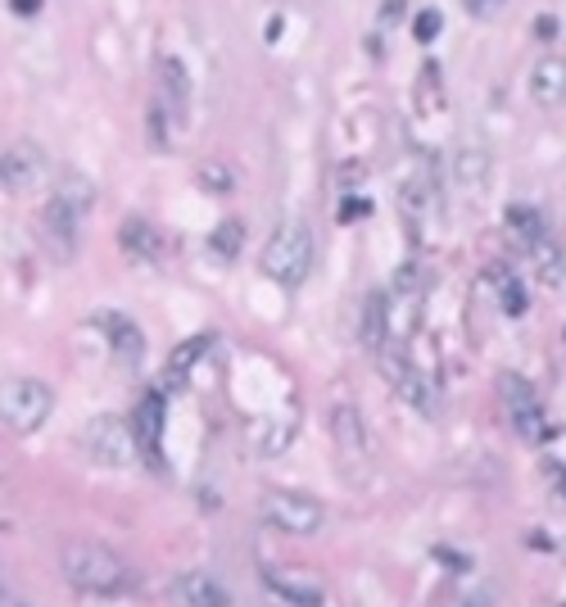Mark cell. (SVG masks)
<instances>
[{"instance_id":"cell-32","label":"cell","mask_w":566,"mask_h":607,"mask_svg":"<svg viewBox=\"0 0 566 607\" xmlns=\"http://www.w3.org/2000/svg\"><path fill=\"white\" fill-rule=\"evenodd\" d=\"M544 476H548V481H553V490H557V494L566 499V467L548 458V462H544Z\"/></svg>"},{"instance_id":"cell-4","label":"cell","mask_w":566,"mask_h":607,"mask_svg":"<svg viewBox=\"0 0 566 607\" xmlns=\"http://www.w3.org/2000/svg\"><path fill=\"white\" fill-rule=\"evenodd\" d=\"M376 367H381V376L390 381V390L408 403V409L412 413H421V417H440V409H444V403H440V390H435V381L427 376V372H421L403 350H394V345H385V350H376Z\"/></svg>"},{"instance_id":"cell-26","label":"cell","mask_w":566,"mask_h":607,"mask_svg":"<svg viewBox=\"0 0 566 607\" xmlns=\"http://www.w3.org/2000/svg\"><path fill=\"white\" fill-rule=\"evenodd\" d=\"M494 267H499V273H494V286H499L503 313H508V317H521V313H526V291H521V282L503 273V263H494Z\"/></svg>"},{"instance_id":"cell-17","label":"cell","mask_w":566,"mask_h":607,"mask_svg":"<svg viewBox=\"0 0 566 607\" xmlns=\"http://www.w3.org/2000/svg\"><path fill=\"white\" fill-rule=\"evenodd\" d=\"M453 186H458L467 199L485 195V186H489V155H485L480 146H467V150L453 155Z\"/></svg>"},{"instance_id":"cell-12","label":"cell","mask_w":566,"mask_h":607,"mask_svg":"<svg viewBox=\"0 0 566 607\" xmlns=\"http://www.w3.org/2000/svg\"><path fill=\"white\" fill-rule=\"evenodd\" d=\"M173 603H182V607H232V594H227V585H218L214 576L186 571V576L173 580Z\"/></svg>"},{"instance_id":"cell-7","label":"cell","mask_w":566,"mask_h":607,"mask_svg":"<svg viewBox=\"0 0 566 607\" xmlns=\"http://www.w3.org/2000/svg\"><path fill=\"white\" fill-rule=\"evenodd\" d=\"M499 399H503V409L512 417V426L530 440V435H544V409H539V394L530 390L526 376L517 372H503L499 376Z\"/></svg>"},{"instance_id":"cell-9","label":"cell","mask_w":566,"mask_h":607,"mask_svg":"<svg viewBox=\"0 0 566 607\" xmlns=\"http://www.w3.org/2000/svg\"><path fill=\"white\" fill-rule=\"evenodd\" d=\"M164 394L159 390H150L146 399L131 409V435H136V449H140V458H150V462H159V444H164Z\"/></svg>"},{"instance_id":"cell-27","label":"cell","mask_w":566,"mask_h":607,"mask_svg":"<svg viewBox=\"0 0 566 607\" xmlns=\"http://www.w3.org/2000/svg\"><path fill=\"white\" fill-rule=\"evenodd\" d=\"M199 186H204V190H214V195H232L236 173H232L223 159H204V168H199Z\"/></svg>"},{"instance_id":"cell-11","label":"cell","mask_w":566,"mask_h":607,"mask_svg":"<svg viewBox=\"0 0 566 607\" xmlns=\"http://www.w3.org/2000/svg\"><path fill=\"white\" fill-rule=\"evenodd\" d=\"M530 100L544 109H562L566 105V55H544L530 69Z\"/></svg>"},{"instance_id":"cell-6","label":"cell","mask_w":566,"mask_h":607,"mask_svg":"<svg viewBox=\"0 0 566 607\" xmlns=\"http://www.w3.org/2000/svg\"><path fill=\"white\" fill-rule=\"evenodd\" d=\"M82 449L91 462H105V467H127L140 449H136V435H131V422L127 417H96L87 422L82 431Z\"/></svg>"},{"instance_id":"cell-16","label":"cell","mask_w":566,"mask_h":607,"mask_svg":"<svg viewBox=\"0 0 566 607\" xmlns=\"http://www.w3.org/2000/svg\"><path fill=\"white\" fill-rule=\"evenodd\" d=\"M208 350H214V335H190V341H182V345L168 354V367H164L168 385H173V390H182V385L195 376V367L208 358Z\"/></svg>"},{"instance_id":"cell-5","label":"cell","mask_w":566,"mask_h":607,"mask_svg":"<svg viewBox=\"0 0 566 607\" xmlns=\"http://www.w3.org/2000/svg\"><path fill=\"white\" fill-rule=\"evenodd\" d=\"M258 517L281 530V535H295V539H308L322 530L326 521V508L313 499V494H300V490H267L258 499Z\"/></svg>"},{"instance_id":"cell-3","label":"cell","mask_w":566,"mask_h":607,"mask_svg":"<svg viewBox=\"0 0 566 607\" xmlns=\"http://www.w3.org/2000/svg\"><path fill=\"white\" fill-rule=\"evenodd\" d=\"M55 413V390L37 376H5L0 381V426L14 435H32Z\"/></svg>"},{"instance_id":"cell-22","label":"cell","mask_w":566,"mask_h":607,"mask_svg":"<svg viewBox=\"0 0 566 607\" xmlns=\"http://www.w3.org/2000/svg\"><path fill=\"white\" fill-rule=\"evenodd\" d=\"M78 214H68L63 205H55V199H50V205H46V214H41V227H46V240L50 245H59L63 254L68 249H73V240H78Z\"/></svg>"},{"instance_id":"cell-10","label":"cell","mask_w":566,"mask_h":607,"mask_svg":"<svg viewBox=\"0 0 566 607\" xmlns=\"http://www.w3.org/2000/svg\"><path fill=\"white\" fill-rule=\"evenodd\" d=\"M263 580H267V589H272L276 598H286V603H295V607H317V603L326 598L322 580H317V576H308V571H291V567H263Z\"/></svg>"},{"instance_id":"cell-30","label":"cell","mask_w":566,"mask_h":607,"mask_svg":"<svg viewBox=\"0 0 566 607\" xmlns=\"http://www.w3.org/2000/svg\"><path fill=\"white\" fill-rule=\"evenodd\" d=\"M150 141H155L159 150H168V146H173V114H168L159 100L150 105Z\"/></svg>"},{"instance_id":"cell-20","label":"cell","mask_w":566,"mask_h":607,"mask_svg":"<svg viewBox=\"0 0 566 607\" xmlns=\"http://www.w3.org/2000/svg\"><path fill=\"white\" fill-rule=\"evenodd\" d=\"M291 440H295V417H291V413L267 417V422H258V426H254V449H258L263 458L286 453V449H291Z\"/></svg>"},{"instance_id":"cell-31","label":"cell","mask_w":566,"mask_h":607,"mask_svg":"<svg viewBox=\"0 0 566 607\" xmlns=\"http://www.w3.org/2000/svg\"><path fill=\"white\" fill-rule=\"evenodd\" d=\"M440 28H444V19H440V10H421L417 19H412V32H417V41H435L440 37Z\"/></svg>"},{"instance_id":"cell-14","label":"cell","mask_w":566,"mask_h":607,"mask_svg":"<svg viewBox=\"0 0 566 607\" xmlns=\"http://www.w3.org/2000/svg\"><path fill=\"white\" fill-rule=\"evenodd\" d=\"M118 245H122L131 258H146V263H159V258H164V232H159L150 218H122Z\"/></svg>"},{"instance_id":"cell-34","label":"cell","mask_w":566,"mask_h":607,"mask_svg":"<svg viewBox=\"0 0 566 607\" xmlns=\"http://www.w3.org/2000/svg\"><path fill=\"white\" fill-rule=\"evenodd\" d=\"M403 19V0H381V23H399Z\"/></svg>"},{"instance_id":"cell-23","label":"cell","mask_w":566,"mask_h":607,"mask_svg":"<svg viewBox=\"0 0 566 607\" xmlns=\"http://www.w3.org/2000/svg\"><path fill=\"white\" fill-rule=\"evenodd\" d=\"M508 232H512V240L517 245H535V240H544L548 232H544V218H539V209H530V205H512L508 209Z\"/></svg>"},{"instance_id":"cell-1","label":"cell","mask_w":566,"mask_h":607,"mask_svg":"<svg viewBox=\"0 0 566 607\" xmlns=\"http://www.w3.org/2000/svg\"><path fill=\"white\" fill-rule=\"evenodd\" d=\"M59 567L68 576V585L82 589V594H127L131 589V567L122 562V553H114L109 544H96V539H78L59 553Z\"/></svg>"},{"instance_id":"cell-18","label":"cell","mask_w":566,"mask_h":607,"mask_svg":"<svg viewBox=\"0 0 566 607\" xmlns=\"http://www.w3.org/2000/svg\"><path fill=\"white\" fill-rule=\"evenodd\" d=\"M526 254H530V273H535V282H544V286H562V282H566V249H562L553 236L535 240Z\"/></svg>"},{"instance_id":"cell-19","label":"cell","mask_w":566,"mask_h":607,"mask_svg":"<svg viewBox=\"0 0 566 607\" xmlns=\"http://www.w3.org/2000/svg\"><path fill=\"white\" fill-rule=\"evenodd\" d=\"M41 150L37 146H14V150H5V173H0V186H10V190H23V186H32L37 181V173H41Z\"/></svg>"},{"instance_id":"cell-13","label":"cell","mask_w":566,"mask_h":607,"mask_svg":"<svg viewBox=\"0 0 566 607\" xmlns=\"http://www.w3.org/2000/svg\"><path fill=\"white\" fill-rule=\"evenodd\" d=\"M159 105L173 114V122L186 118V105H190V73L177 55H164L159 59Z\"/></svg>"},{"instance_id":"cell-21","label":"cell","mask_w":566,"mask_h":607,"mask_svg":"<svg viewBox=\"0 0 566 607\" xmlns=\"http://www.w3.org/2000/svg\"><path fill=\"white\" fill-rule=\"evenodd\" d=\"M50 199H55V205H63L68 214H78V218H82V214L91 209V199H96V186H91L82 173H59V181H55V195H50Z\"/></svg>"},{"instance_id":"cell-29","label":"cell","mask_w":566,"mask_h":607,"mask_svg":"<svg viewBox=\"0 0 566 607\" xmlns=\"http://www.w3.org/2000/svg\"><path fill=\"white\" fill-rule=\"evenodd\" d=\"M494 585H467V589H453L440 607H494Z\"/></svg>"},{"instance_id":"cell-2","label":"cell","mask_w":566,"mask_h":607,"mask_svg":"<svg viewBox=\"0 0 566 607\" xmlns=\"http://www.w3.org/2000/svg\"><path fill=\"white\" fill-rule=\"evenodd\" d=\"M258 267H263V277H272L281 286H300L308 277V267H313V232L300 218L276 223V232L263 245Z\"/></svg>"},{"instance_id":"cell-25","label":"cell","mask_w":566,"mask_h":607,"mask_svg":"<svg viewBox=\"0 0 566 607\" xmlns=\"http://www.w3.org/2000/svg\"><path fill=\"white\" fill-rule=\"evenodd\" d=\"M241 245H245V223H236V218H227V223H218L214 232H208V249H214L218 258H236Z\"/></svg>"},{"instance_id":"cell-28","label":"cell","mask_w":566,"mask_h":607,"mask_svg":"<svg viewBox=\"0 0 566 607\" xmlns=\"http://www.w3.org/2000/svg\"><path fill=\"white\" fill-rule=\"evenodd\" d=\"M417 105H421V109H440V105H444L440 69H435V63H427V69H421V78H417Z\"/></svg>"},{"instance_id":"cell-35","label":"cell","mask_w":566,"mask_h":607,"mask_svg":"<svg viewBox=\"0 0 566 607\" xmlns=\"http://www.w3.org/2000/svg\"><path fill=\"white\" fill-rule=\"evenodd\" d=\"M14 10H19V14H32V10H41V0H14Z\"/></svg>"},{"instance_id":"cell-36","label":"cell","mask_w":566,"mask_h":607,"mask_svg":"<svg viewBox=\"0 0 566 607\" xmlns=\"http://www.w3.org/2000/svg\"><path fill=\"white\" fill-rule=\"evenodd\" d=\"M0 173H5V150H0Z\"/></svg>"},{"instance_id":"cell-33","label":"cell","mask_w":566,"mask_h":607,"mask_svg":"<svg viewBox=\"0 0 566 607\" xmlns=\"http://www.w3.org/2000/svg\"><path fill=\"white\" fill-rule=\"evenodd\" d=\"M499 5H503V0H467V10L476 19H494V14H499Z\"/></svg>"},{"instance_id":"cell-15","label":"cell","mask_w":566,"mask_h":607,"mask_svg":"<svg viewBox=\"0 0 566 607\" xmlns=\"http://www.w3.org/2000/svg\"><path fill=\"white\" fill-rule=\"evenodd\" d=\"M96 326L109 335V350L122 358V363H136L140 350H146V341H140V326L122 313H96Z\"/></svg>"},{"instance_id":"cell-8","label":"cell","mask_w":566,"mask_h":607,"mask_svg":"<svg viewBox=\"0 0 566 607\" xmlns=\"http://www.w3.org/2000/svg\"><path fill=\"white\" fill-rule=\"evenodd\" d=\"M331 440L349 462H372V431L353 403H335L331 409Z\"/></svg>"},{"instance_id":"cell-24","label":"cell","mask_w":566,"mask_h":607,"mask_svg":"<svg viewBox=\"0 0 566 607\" xmlns=\"http://www.w3.org/2000/svg\"><path fill=\"white\" fill-rule=\"evenodd\" d=\"M431 282H435V273L427 263H417V258H408L399 273H394V286L390 291H403V295H427L431 291Z\"/></svg>"}]
</instances>
